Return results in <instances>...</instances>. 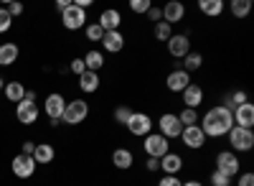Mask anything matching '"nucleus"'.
Instances as JSON below:
<instances>
[{
    "label": "nucleus",
    "instance_id": "7c9ffc66",
    "mask_svg": "<svg viewBox=\"0 0 254 186\" xmlns=\"http://www.w3.org/2000/svg\"><path fill=\"white\" fill-rule=\"evenodd\" d=\"M153 33H155V38H158V41H165V44H168V38L173 36V26H168L165 20H160V23H155Z\"/></svg>",
    "mask_w": 254,
    "mask_h": 186
},
{
    "label": "nucleus",
    "instance_id": "a19ab883",
    "mask_svg": "<svg viewBox=\"0 0 254 186\" xmlns=\"http://www.w3.org/2000/svg\"><path fill=\"white\" fill-rule=\"evenodd\" d=\"M239 186H254V174H249V171L242 174L239 176Z\"/></svg>",
    "mask_w": 254,
    "mask_h": 186
},
{
    "label": "nucleus",
    "instance_id": "aec40b11",
    "mask_svg": "<svg viewBox=\"0 0 254 186\" xmlns=\"http://www.w3.org/2000/svg\"><path fill=\"white\" fill-rule=\"evenodd\" d=\"M102 46H104V51H107V54H120V51L125 49V36H122L120 31H110V33H104Z\"/></svg>",
    "mask_w": 254,
    "mask_h": 186
},
{
    "label": "nucleus",
    "instance_id": "2f4dec72",
    "mask_svg": "<svg viewBox=\"0 0 254 186\" xmlns=\"http://www.w3.org/2000/svg\"><path fill=\"white\" fill-rule=\"evenodd\" d=\"M135 110L132 107H127V105H117V110H115V120L120 122V125H127V120H130V115H132Z\"/></svg>",
    "mask_w": 254,
    "mask_h": 186
},
{
    "label": "nucleus",
    "instance_id": "ddd939ff",
    "mask_svg": "<svg viewBox=\"0 0 254 186\" xmlns=\"http://www.w3.org/2000/svg\"><path fill=\"white\" fill-rule=\"evenodd\" d=\"M231 117H234V125L237 128L252 130L254 128V105H252V102H244V105H239L234 112H231Z\"/></svg>",
    "mask_w": 254,
    "mask_h": 186
},
{
    "label": "nucleus",
    "instance_id": "f8f14e48",
    "mask_svg": "<svg viewBox=\"0 0 254 186\" xmlns=\"http://www.w3.org/2000/svg\"><path fill=\"white\" fill-rule=\"evenodd\" d=\"M168 54H171L173 59H183L190 54V38L186 33H173L171 38H168Z\"/></svg>",
    "mask_w": 254,
    "mask_h": 186
},
{
    "label": "nucleus",
    "instance_id": "49530a36",
    "mask_svg": "<svg viewBox=\"0 0 254 186\" xmlns=\"http://www.w3.org/2000/svg\"><path fill=\"white\" fill-rule=\"evenodd\" d=\"M183 186H203V184L196 181V179H190V181H183Z\"/></svg>",
    "mask_w": 254,
    "mask_h": 186
},
{
    "label": "nucleus",
    "instance_id": "58836bf2",
    "mask_svg": "<svg viewBox=\"0 0 254 186\" xmlns=\"http://www.w3.org/2000/svg\"><path fill=\"white\" fill-rule=\"evenodd\" d=\"M69 69H71L74 74H79V77H81L84 72H87V67H84V59H74L71 64H69Z\"/></svg>",
    "mask_w": 254,
    "mask_h": 186
},
{
    "label": "nucleus",
    "instance_id": "2eb2a0df",
    "mask_svg": "<svg viewBox=\"0 0 254 186\" xmlns=\"http://www.w3.org/2000/svg\"><path fill=\"white\" fill-rule=\"evenodd\" d=\"M160 10H163V20H165L168 26L181 23L183 15H186V5H183V3H178V0H171V3H165Z\"/></svg>",
    "mask_w": 254,
    "mask_h": 186
},
{
    "label": "nucleus",
    "instance_id": "37998d69",
    "mask_svg": "<svg viewBox=\"0 0 254 186\" xmlns=\"http://www.w3.org/2000/svg\"><path fill=\"white\" fill-rule=\"evenodd\" d=\"M33 151H36V143L26 140V143H23V153H26V156H33Z\"/></svg>",
    "mask_w": 254,
    "mask_h": 186
},
{
    "label": "nucleus",
    "instance_id": "20e7f679",
    "mask_svg": "<svg viewBox=\"0 0 254 186\" xmlns=\"http://www.w3.org/2000/svg\"><path fill=\"white\" fill-rule=\"evenodd\" d=\"M142 151L147 153V158H163L165 153H171V140L163 138L160 133H150L142 140Z\"/></svg>",
    "mask_w": 254,
    "mask_h": 186
},
{
    "label": "nucleus",
    "instance_id": "6ab92c4d",
    "mask_svg": "<svg viewBox=\"0 0 254 186\" xmlns=\"http://www.w3.org/2000/svg\"><path fill=\"white\" fill-rule=\"evenodd\" d=\"M181 94H183V105L190 107V110H198V105L203 102V87L193 85V82H190V85H188Z\"/></svg>",
    "mask_w": 254,
    "mask_h": 186
},
{
    "label": "nucleus",
    "instance_id": "f704fd0d",
    "mask_svg": "<svg viewBox=\"0 0 254 186\" xmlns=\"http://www.w3.org/2000/svg\"><path fill=\"white\" fill-rule=\"evenodd\" d=\"M150 0H130V10L132 13H147V10H150Z\"/></svg>",
    "mask_w": 254,
    "mask_h": 186
},
{
    "label": "nucleus",
    "instance_id": "423d86ee",
    "mask_svg": "<svg viewBox=\"0 0 254 186\" xmlns=\"http://www.w3.org/2000/svg\"><path fill=\"white\" fill-rule=\"evenodd\" d=\"M125 128H127V133L135 135V138H145V135L153 133V117L145 115V112H132Z\"/></svg>",
    "mask_w": 254,
    "mask_h": 186
},
{
    "label": "nucleus",
    "instance_id": "a878e982",
    "mask_svg": "<svg viewBox=\"0 0 254 186\" xmlns=\"http://www.w3.org/2000/svg\"><path fill=\"white\" fill-rule=\"evenodd\" d=\"M84 67H87V72H99L104 67V54L102 51H87L84 54Z\"/></svg>",
    "mask_w": 254,
    "mask_h": 186
},
{
    "label": "nucleus",
    "instance_id": "473e14b6",
    "mask_svg": "<svg viewBox=\"0 0 254 186\" xmlns=\"http://www.w3.org/2000/svg\"><path fill=\"white\" fill-rule=\"evenodd\" d=\"M10 23H13V15H10L8 8L3 5V8H0V33H8V31H10Z\"/></svg>",
    "mask_w": 254,
    "mask_h": 186
},
{
    "label": "nucleus",
    "instance_id": "c03bdc74",
    "mask_svg": "<svg viewBox=\"0 0 254 186\" xmlns=\"http://www.w3.org/2000/svg\"><path fill=\"white\" fill-rule=\"evenodd\" d=\"M56 8L64 13V10H69V8H71V3H69V0H56Z\"/></svg>",
    "mask_w": 254,
    "mask_h": 186
},
{
    "label": "nucleus",
    "instance_id": "ea45409f",
    "mask_svg": "<svg viewBox=\"0 0 254 186\" xmlns=\"http://www.w3.org/2000/svg\"><path fill=\"white\" fill-rule=\"evenodd\" d=\"M5 8H8L10 15H20V13H23V3H5Z\"/></svg>",
    "mask_w": 254,
    "mask_h": 186
},
{
    "label": "nucleus",
    "instance_id": "f257e3e1",
    "mask_svg": "<svg viewBox=\"0 0 254 186\" xmlns=\"http://www.w3.org/2000/svg\"><path fill=\"white\" fill-rule=\"evenodd\" d=\"M198 128L203 130L206 138H221V135H226L231 128H234V117H231V112H229L226 107L216 105V107H211V110L203 115V120H201Z\"/></svg>",
    "mask_w": 254,
    "mask_h": 186
},
{
    "label": "nucleus",
    "instance_id": "1a4fd4ad",
    "mask_svg": "<svg viewBox=\"0 0 254 186\" xmlns=\"http://www.w3.org/2000/svg\"><path fill=\"white\" fill-rule=\"evenodd\" d=\"M61 23H64V28H69V31H79V28L87 26V10H81V8H76L71 3L69 10L61 13Z\"/></svg>",
    "mask_w": 254,
    "mask_h": 186
},
{
    "label": "nucleus",
    "instance_id": "c85d7f7f",
    "mask_svg": "<svg viewBox=\"0 0 254 186\" xmlns=\"http://www.w3.org/2000/svg\"><path fill=\"white\" fill-rule=\"evenodd\" d=\"M229 10H231V15H234V18H247L252 13V0H231Z\"/></svg>",
    "mask_w": 254,
    "mask_h": 186
},
{
    "label": "nucleus",
    "instance_id": "f3484780",
    "mask_svg": "<svg viewBox=\"0 0 254 186\" xmlns=\"http://www.w3.org/2000/svg\"><path fill=\"white\" fill-rule=\"evenodd\" d=\"M188 85H190V74H186L183 69H173L171 74H168V79H165V87L171 92H176V94H181Z\"/></svg>",
    "mask_w": 254,
    "mask_h": 186
},
{
    "label": "nucleus",
    "instance_id": "4be33fe9",
    "mask_svg": "<svg viewBox=\"0 0 254 186\" xmlns=\"http://www.w3.org/2000/svg\"><path fill=\"white\" fill-rule=\"evenodd\" d=\"M112 163H115V169H120V171H130L132 163H135L132 151H130V148H117V151L112 153Z\"/></svg>",
    "mask_w": 254,
    "mask_h": 186
},
{
    "label": "nucleus",
    "instance_id": "9b49d317",
    "mask_svg": "<svg viewBox=\"0 0 254 186\" xmlns=\"http://www.w3.org/2000/svg\"><path fill=\"white\" fill-rule=\"evenodd\" d=\"M10 169H13V174H15L18 179H31V176L36 174V161H33V156L20 153V156L13 158Z\"/></svg>",
    "mask_w": 254,
    "mask_h": 186
},
{
    "label": "nucleus",
    "instance_id": "dca6fc26",
    "mask_svg": "<svg viewBox=\"0 0 254 186\" xmlns=\"http://www.w3.org/2000/svg\"><path fill=\"white\" fill-rule=\"evenodd\" d=\"M64 107H66V99H64V94H59V92L49 94L46 102H44V110H46V115H49L51 120H61Z\"/></svg>",
    "mask_w": 254,
    "mask_h": 186
},
{
    "label": "nucleus",
    "instance_id": "a211bd4d",
    "mask_svg": "<svg viewBox=\"0 0 254 186\" xmlns=\"http://www.w3.org/2000/svg\"><path fill=\"white\" fill-rule=\"evenodd\" d=\"M160 171H163L165 176H178V174L183 171V158H181L178 153H165V156L160 158Z\"/></svg>",
    "mask_w": 254,
    "mask_h": 186
},
{
    "label": "nucleus",
    "instance_id": "9d476101",
    "mask_svg": "<svg viewBox=\"0 0 254 186\" xmlns=\"http://www.w3.org/2000/svg\"><path fill=\"white\" fill-rule=\"evenodd\" d=\"M181 140H183V146L186 148H190V151H201L203 146H206V135H203V130L198 128V125H190V128H183V133H181Z\"/></svg>",
    "mask_w": 254,
    "mask_h": 186
},
{
    "label": "nucleus",
    "instance_id": "bb28decb",
    "mask_svg": "<svg viewBox=\"0 0 254 186\" xmlns=\"http://www.w3.org/2000/svg\"><path fill=\"white\" fill-rule=\"evenodd\" d=\"M3 92H5V97H8L10 102H15V105L26 97V87L20 85V82H5V90H3Z\"/></svg>",
    "mask_w": 254,
    "mask_h": 186
},
{
    "label": "nucleus",
    "instance_id": "5701e85b",
    "mask_svg": "<svg viewBox=\"0 0 254 186\" xmlns=\"http://www.w3.org/2000/svg\"><path fill=\"white\" fill-rule=\"evenodd\" d=\"M54 156H56V151H54V146H49V143H38L36 151H33V161H36V166H38V163H41V166H46V163H51V161H54Z\"/></svg>",
    "mask_w": 254,
    "mask_h": 186
},
{
    "label": "nucleus",
    "instance_id": "a18cd8bd",
    "mask_svg": "<svg viewBox=\"0 0 254 186\" xmlns=\"http://www.w3.org/2000/svg\"><path fill=\"white\" fill-rule=\"evenodd\" d=\"M74 5H76V8H81V10H87V8L92 5V0H76Z\"/></svg>",
    "mask_w": 254,
    "mask_h": 186
},
{
    "label": "nucleus",
    "instance_id": "79ce46f5",
    "mask_svg": "<svg viewBox=\"0 0 254 186\" xmlns=\"http://www.w3.org/2000/svg\"><path fill=\"white\" fill-rule=\"evenodd\" d=\"M145 169L155 174V171L160 169V158H147V163H145Z\"/></svg>",
    "mask_w": 254,
    "mask_h": 186
},
{
    "label": "nucleus",
    "instance_id": "c9c22d12",
    "mask_svg": "<svg viewBox=\"0 0 254 186\" xmlns=\"http://www.w3.org/2000/svg\"><path fill=\"white\" fill-rule=\"evenodd\" d=\"M211 186H231V179L221 171H214L211 174Z\"/></svg>",
    "mask_w": 254,
    "mask_h": 186
},
{
    "label": "nucleus",
    "instance_id": "e433bc0d",
    "mask_svg": "<svg viewBox=\"0 0 254 186\" xmlns=\"http://www.w3.org/2000/svg\"><path fill=\"white\" fill-rule=\"evenodd\" d=\"M158 186H183V181H181V176H163L158 181Z\"/></svg>",
    "mask_w": 254,
    "mask_h": 186
},
{
    "label": "nucleus",
    "instance_id": "b1692460",
    "mask_svg": "<svg viewBox=\"0 0 254 186\" xmlns=\"http://www.w3.org/2000/svg\"><path fill=\"white\" fill-rule=\"evenodd\" d=\"M198 8H201L203 15L216 18V15L224 13V0H198Z\"/></svg>",
    "mask_w": 254,
    "mask_h": 186
},
{
    "label": "nucleus",
    "instance_id": "39448f33",
    "mask_svg": "<svg viewBox=\"0 0 254 186\" xmlns=\"http://www.w3.org/2000/svg\"><path fill=\"white\" fill-rule=\"evenodd\" d=\"M87 115H89L87 99H71V102H66V107H64L61 120L66 122V125H79V122L87 120Z\"/></svg>",
    "mask_w": 254,
    "mask_h": 186
},
{
    "label": "nucleus",
    "instance_id": "4c0bfd02",
    "mask_svg": "<svg viewBox=\"0 0 254 186\" xmlns=\"http://www.w3.org/2000/svg\"><path fill=\"white\" fill-rule=\"evenodd\" d=\"M145 15H147V20H153V23H160V20H163V10L155 8V5H150V10H147Z\"/></svg>",
    "mask_w": 254,
    "mask_h": 186
},
{
    "label": "nucleus",
    "instance_id": "0eeeda50",
    "mask_svg": "<svg viewBox=\"0 0 254 186\" xmlns=\"http://www.w3.org/2000/svg\"><path fill=\"white\" fill-rule=\"evenodd\" d=\"M158 130H160L163 138L173 140V138H181L183 125H181V120H178L176 112H165V115H160V120H158Z\"/></svg>",
    "mask_w": 254,
    "mask_h": 186
},
{
    "label": "nucleus",
    "instance_id": "f03ea898",
    "mask_svg": "<svg viewBox=\"0 0 254 186\" xmlns=\"http://www.w3.org/2000/svg\"><path fill=\"white\" fill-rule=\"evenodd\" d=\"M15 117H18V122H23V125H33V122L38 120L36 92H28V90H26V97L15 105Z\"/></svg>",
    "mask_w": 254,
    "mask_h": 186
},
{
    "label": "nucleus",
    "instance_id": "412c9836",
    "mask_svg": "<svg viewBox=\"0 0 254 186\" xmlns=\"http://www.w3.org/2000/svg\"><path fill=\"white\" fill-rule=\"evenodd\" d=\"M99 85H102V79H99L97 72H84V74L79 77V90H81L84 94H94V92L99 90Z\"/></svg>",
    "mask_w": 254,
    "mask_h": 186
},
{
    "label": "nucleus",
    "instance_id": "6e6552de",
    "mask_svg": "<svg viewBox=\"0 0 254 186\" xmlns=\"http://www.w3.org/2000/svg\"><path fill=\"white\" fill-rule=\"evenodd\" d=\"M216 171L226 174L229 179L239 176V156H237L234 151H221V153L216 156Z\"/></svg>",
    "mask_w": 254,
    "mask_h": 186
},
{
    "label": "nucleus",
    "instance_id": "4468645a",
    "mask_svg": "<svg viewBox=\"0 0 254 186\" xmlns=\"http://www.w3.org/2000/svg\"><path fill=\"white\" fill-rule=\"evenodd\" d=\"M97 23L102 26V31H104V33H110V31H120V26H122V15H120V10L107 8V10H102V13H99V20H97Z\"/></svg>",
    "mask_w": 254,
    "mask_h": 186
},
{
    "label": "nucleus",
    "instance_id": "de8ad7c7",
    "mask_svg": "<svg viewBox=\"0 0 254 186\" xmlns=\"http://www.w3.org/2000/svg\"><path fill=\"white\" fill-rule=\"evenodd\" d=\"M5 90V82H3V77H0V92H3Z\"/></svg>",
    "mask_w": 254,
    "mask_h": 186
},
{
    "label": "nucleus",
    "instance_id": "7ed1b4c3",
    "mask_svg": "<svg viewBox=\"0 0 254 186\" xmlns=\"http://www.w3.org/2000/svg\"><path fill=\"white\" fill-rule=\"evenodd\" d=\"M226 138H229V146H231L234 153H247V151L254 148V133L247 130V128H237L234 125L226 133Z\"/></svg>",
    "mask_w": 254,
    "mask_h": 186
},
{
    "label": "nucleus",
    "instance_id": "72a5a7b5",
    "mask_svg": "<svg viewBox=\"0 0 254 186\" xmlns=\"http://www.w3.org/2000/svg\"><path fill=\"white\" fill-rule=\"evenodd\" d=\"M87 38H89V41H102V38H104L102 26H99V23H89V26H87Z\"/></svg>",
    "mask_w": 254,
    "mask_h": 186
},
{
    "label": "nucleus",
    "instance_id": "c756f323",
    "mask_svg": "<svg viewBox=\"0 0 254 186\" xmlns=\"http://www.w3.org/2000/svg\"><path fill=\"white\" fill-rule=\"evenodd\" d=\"M178 120H181V125H183V128L198 125V110H190V107H186L183 112H178Z\"/></svg>",
    "mask_w": 254,
    "mask_h": 186
},
{
    "label": "nucleus",
    "instance_id": "393cba45",
    "mask_svg": "<svg viewBox=\"0 0 254 186\" xmlns=\"http://www.w3.org/2000/svg\"><path fill=\"white\" fill-rule=\"evenodd\" d=\"M18 59V44H0V67H10Z\"/></svg>",
    "mask_w": 254,
    "mask_h": 186
},
{
    "label": "nucleus",
    "instance_id": "cd10ccee",
    "mask_svg": "<svg viewBox=\"0 0 254 186\" xmlns=\"http://www.w3.org/2000/svg\"><path fill=\"white\" fill-rule=\"evenodd\" d=\"M203 67V56L198 54V51H190L188 56H183V72L186 74H193V72H198Z\"/></svg>",
    "mask_w": 254,
    "mask_h": 186
}]
</instances>
